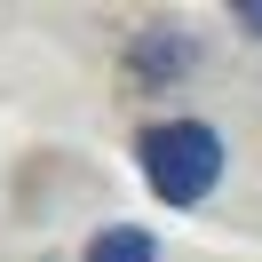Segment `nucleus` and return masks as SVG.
I'll list each match as a JSON object with an SVG mask.
<instances>
[{
	"mask_svg": "<svg viewBox=\"0 0 262 262\" xmlns=\"http://www.w3.org/2000/svg\"><path fill=\"white\" fill-rule=\"evenodd\" d=\"M230 16H238L246 32H262V0H238V8H230Z\"/></svg>",
	"mask_w": 262,
	"mask_h": 262,
	"instance_id": "20e7f679",
	"label": "nucleus"
},
{
	"mask_svg": "<svg viewBox=\"0 0 262 262\" xmlns=\"http://www.w3.org/2000/svg\"><path fill=\"white\" fill-rule=\"evenodd\" d=\"M230 151L223 135L207 127V119H151V127H135V175H143V191L159 199L167 214H191L214 199V183H223Z\"/></svg>",
	"mask_w": 262,
	"mask_h": 262,
	"instance_id": "f257e3e1",
	"label": "nucleus"
},
{
	"mask_svg": "<svg viewBox=\"0 0 262 262\" xmlns=\"http://www.w3.org/2000/svg\"><path fill=\"white\" fill-rule=\"evenodd\" d=\"M191 56H199V48H191L183 32H167V24H151V32L135 40V72H151V80H167V72H183Z\"/></svg>",
	"mask_w": 262,
	"mask_h": 262,
	"instance_id": "7ed1b4c3",
	"label": "nucleus"
},
{
	"mask_svg": "<svg viewBox=\"0 0 262 262\" xmlns=\"http://www.w3.org/2000/svg\"><path fill=\"white\" fill-rule=\"evenodd\" d=\"M80 262H159V238H151V230H135V223H112V230H96V238H88Z\"/></svg>",
	"mask_w": 262,
	"mask_h": 262,
	"instance_id": "f03ea898",
	"label": "nucleus"
}]
</instances>
